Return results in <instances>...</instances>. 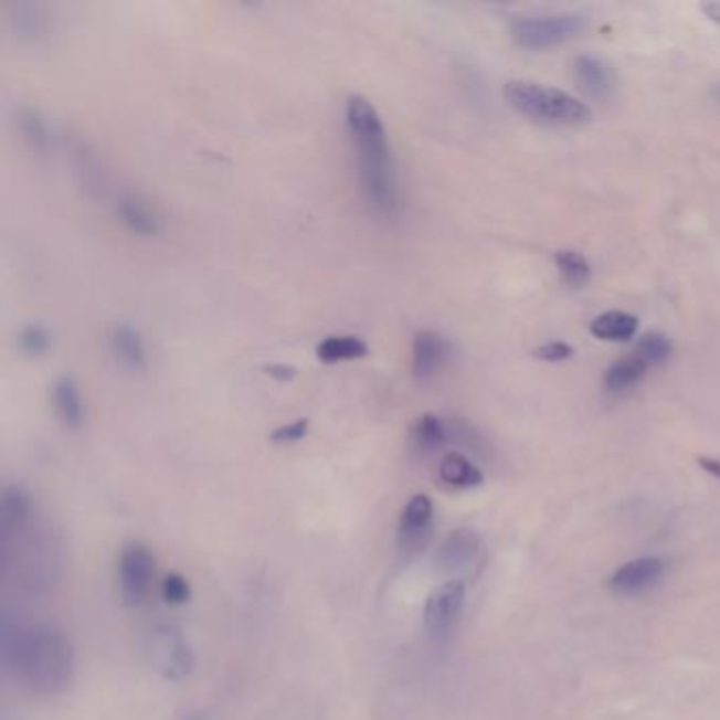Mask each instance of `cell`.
Instances as JSON below:
<instances>
[{"label":"cell","mask_w":720,"mask_h":720,"mask_svg":"<svg viewBox=\"0 0 720 720\" xmlns=\"http://www.w3.org/2000/svg\"><path fill=\"white\" fill-rule=\"evenodd\" d=\"M670 353H673V342L661 332H648L638 340V345L634 349V356L638 360L645 361L648 368L664 363L670 358Z\"/></svg>","instance_id":"27"},{"label":"cell","mask_w":720,"mask_h":720,"mask_svg":"<svg viewBox=\"0 0 720 720\" xmlns=\"http://www.w3.org/2000/svg\"><path fill=\"white\" fill-rule=\"evenodd\" d=\"M712 96H714V99H717V102H720V83H717V85L712 87Z\"/></svg>","instance_id":"34"},{"label":"cell","mask_w":720,"mask_h":720,"mask_svg":"<svg viewBox=\"0 0 720 720\" xmlns=\"http://www.w3.org/2000/svg\"><path fill=\"white\" fill-rule=\"evenodd\" d=\"M437 474H440V480L444 481L446 486L458 488V490L476 488L484 481L480 469L460 453H448L444 456L440 460Z\"/></svg>","instance_id":"19"},{"label":"cell","mask_w":720,"mask_h":720,"mask_svg":"<svg viewBox=\"0 0 720 720\" xmlns=\"http://www.w3.org/2000/svg\"><path fill=\"white\" fill-rule=\"evenodd\" d=\"M448 361V345L442 335L433 330H419L412 337L410 349V370L421 383L432 381Z\"/></svg>","instance_id":"12"},{"label":"cell","mask_w":720,"mask_h":720,"mask_svg":"<svg viewBox=\"0 0 720 720\" xmlns=\"http://www.w3.org/2000/svg\"><path fill=\"white\" fill-rule=\"evenodd\" d=\"M120 224L140 237H157L161 233V218L138 194H123L117 201Z\"/></svg>","instance_id":"17"},{"label":"cell","mask_w":720,"mask_h":720,"mask_svg":"<svg viewBox=\"0 0 720 720\" xmlns=\"http://www.w3.org/2000/svg\"><path fill=\"white\" fill-rule=\"evenodd\" d=\"M152 670L169 682H180L194 670V653L184 634L173 625H157L146 640Z\"/></svg>","instance_id":"6"},{"label":"cell","mask_w":720,"mask_h":720,"mask_svg":"<svg viewBox=\"0 0 720 720\" xmlns=\"http://www.w3.org/2000/svg\"><path fill=\"white\" fill-rule=\"evenodd\" d=\"M648 366L645 361L638 360L634 353L629 358H624V360L615 361L606 374H604V384L611 389V391H625L634 384L640 383L647 374Z\"/></svg>","instance_id":"22"},{"label":"cell","mask_w":720,"mask_h":720,"mask_svg":"<svg viewBox=\"0 0 720 720\" xmlns=\"http://www.w3.org/2000/svg\"><path fill=\"white\" fill-rule=\"evenodd\" d=\"M465 606V583L444 581L427 596L423 608L425 629L433 640H444L453 634Z\"/></svg>","instance_id":"9"},{"label":"cell","mask_w":720,"mask_h":720,"mask_svg":"<svg viewBox=\"0 0 720 720\" xmlns=\"http://www.w3.org/2000/svg\"><path fill=\"white\" fill-rule=\"evenodd\" d=\"M573 353H575V349H573L571 345L560 342V340H553V342H546V345L537 347V349L532 351V358H534V360L555 363V361H564L569 360V358H573Z\"/></svg>","instance_id":"30"},{"label":"cell","mask_w":720,"mask_h":720,"mask_svg":"<svg viewBox=\"0 0 720 720\" xmlns=\"http://www.w3.org/2000/svg\"><path fill=\"white\" fill-rule=\"evenodd\" d=\"M504 97L516 113L537 123L575 127L592 119L590 106L579 97L539 83L511 81L505 85Z\"/></svg>","instance_id":"4"},{"label":"cell","mask_w":720,"mask_h":720,"mask_svg":"<svg viewBox=\"0 0 720 720\" xmlns=\"http://www.w3.org/2000/svg\"><path fill=\"white\" fill-rule=\"evenodd\" d=\"M486 564V548L480 534L472 529L451 530L433 553V567L446 581H474Z\"/></svg>","instance_id":"5"},{"label":"cell","mask_w":720,"mask_h":720,"mask_svg":"<svg viewBox=\"0 0 720 720\" xmlns=\"http://www.w3.org/2000/svg\"><path fill=\"white\" fill-rule=\"evenodd\" d=\"M4 576L25 596H47L64 571V546L60 532L49 525H36L2 539Z\"/></svg>","instance_id":"3"},{"label":"cell","mask_w":720,"mask_h":720,"mask_svg":"<svg viewBox=\"0 0 720 720\" xmlns=\"http://www.w3.org/2000/svg\"><path fill=\"white\" fill-rule=\"evenodd\" d=\"M575 78L587 96L606 99L615 89V73L606 60L599 55H579L575 60Z\"/></svg>","instance_id":"16"},{"label":"cell","mask_w":720,"mask_h":720,"mask_svg":"<svg viewBox=\"0 0 720 720\" xmlns=\"http://www.w3.org/2000/svg\"><path fill=\"white\" fill-rule=\"evenodd\" d=\"M20 36H39L47 30V13L43 4L22 2L15 7V13L11 18Z\"/></svg>","instance_id":"26"},{"label":"cell","mask_w":720,"mask_h":720,"mask_svg":"<svg viewBox=\"0 0 720 720\" xmlns=\"http://www.w3.org/2000/svg\"><path fill=\"white\" fill-rule=\"evenodd\" d=\"M263 370H265L266 377H271L273 381H279V383H288V381H292L298 374V368L292 366V363H286V361L266 363Z\"/></svg>","instance_id":"31"},{"label":"cell","mask_w":720,"mask_h":720,"mask_svg":"<svg viewBox=\"0 0 720 720\" xmlns=\"http://www.w3.org/2000/svg\"><path fill=\"white\" fill-rule=\"evenodd\" d=\"M51 404L57 421L76 432L85 425L87 412H85V402L81 395V387L76 383L73 374H60L53 384H51Z\"/></svg>","instance_id":"14"},{"label":"cell","mask_w":720,"mask_h":720,"mask_svg":"<svg viewBox=\"0 0 720 720\" xmlns=\"http://www.w3.org/2000/svg\"><path fill=\"white\" fill-rule=\"evenodd\" d=\"M34 504L32 497L25 493L22 486L11 484L4 486L0 497V529L2 539H9L18 532L28 529L34 522Z\"/></svg>","instance_id":"15"},{"label":"cell","mask_w":720,"mask_h":720,"mask_svg":"<svg viewBox=\"0 0 720 720\" xmlns=\"http://www.w3.org/2000/svg\"><path fill=\"white\" fill-rule=\"evenodd\" d=\"M553 261H555L560 277L567 286H571V288L587 286V282L592 277V266L585 256H581L573 250H562V252H555Z\"/></svg>","instance_id":"23"},{"label":"cell","mask_w":720,"mask_h":720,"mask_svg":"<svg viewBox=\"0 0 720 720\" xmlns=\"http://www.w3.org/2000/svg\"><path fill=\"white\" fill-rule=\"evenodd\" d=\"M155 579V555L150 550L131 541L123 546L119 555V594L120 601L129 608L145 604L150 585Z\"/></svg>","instance_id":"8"},{"label":"cell","mask_w":720,"mask_h":720,"mask_svg":"<svg viewBox=\"0 0 720 720\" xmlns=\"http://www.w3.org/2000/svg\"><path fill=\"white\" fill-rule=\"evenodd\" d=\"M309 430H311V419L300 416V419H294L289 423L279 425L275 432L268 435V440L277 446H292V444H298L300 440H305L309 435Z\"/></svg>","instance_id":"28"},{"label":"cell","mask_w":720,"mask_h":720,"mask_svg":"<svg viewBox=\"0 0 720 720\" xmlns=\"http://www.w3.org/2000/svg\"><path fill=\"white\" fill-rule=\"evenodd\" d=\"M18 349L25 358H45L53 349V335L43 324H25L18 332Z\"/></svg>","instance_id":"25"},{"label":"cell","mask_w":720,"mask_h":720,"mask_svg":"<svg viewBox=\"0 0 720 720\" xmlns=\"http://www.w3.org/2000/svg\"><path fill=\"white\" fill-rule=\"evenodd\" d=\"M585 28L587 20L583 15L562 13L548 18H522L513 22L511 32L520 47L548 49L573 41Z\"/></svg>","instance_id":"7"},{"label":"cell","mask_w":720,"mask_h":720,"mask_svg":"<svg viewBox=\"0 0 720 720\" xmlns=\"http://www.w3.org/2000/svg\"><path fill=\"white\" fill-rule=\"evenodd\" d=\"M590 332L606 342H625L638 332V319L625 311H606L590 324Z\"/></svg>","instance_id":"20"},{"label":"cell","mask_w":720,"mask_h":720,"mask_svg":"<svg viewBox=\"0 0 720 720\" xmlns=\"http://www.w3.org/2000/svg\"><path fill=\"white\" fill-rule=\"evenodd\" d=\"M664 571H666V562L655 555L629 560L611 575L608 587L617 596H638L650 590L661 579Z\"/></svg>","instance_id":"11"},{"label":"cell","mask_w":720,"mask_h":720,"mask_svg":"<svg viewBox=\"0 0 720 720\" xmlns=\"http://www.w3.org/2000/svg\"><path fill=\"white\" fill-rule=\"evenodd\" d=\"M15 119H18V129L24 136L28 145L36 148V150H47L49 142H51L47 120L43 119V115L36 108L20 106Z\"/></svg>","instance_id":"24"},{"label":"cell","mask_w":720,"mask_h":720,"mask_svg":"<svg viewBox=\"0 0 720 720\" xmlns=\"http://www.w3.org/2000/svg\"><path fill=\"white\" fill-rule=\"evenodd\" d=\"M699 465H701V469H703V472H708L710 476L720 478L719 458H712V456H701V458H699Z\"/></svg>","instance_id":"32"},{"label":"cell","mask_w":720,"mask_h":720,"mask_svg":"<svg viewBox=\"0 0 720 720\" xmlns=\"http://www.w3.org/2000/svg\"><path fill=\"white\" fill-rule=\"evenodd\" d=\"M368 342L356 335H332L326 337L315 347V356L321 363H342L368 358Z\"/></svg>","instance_id":"18"},{"label":"cell","mask_w":720,"mask_h":720,"mask_svg":"<svg viewBox=\"0 0 720 720\" xmlns=\"http://www.w3.org/2000/svg\"><path fill=\"white\" fill-rule=\"evenodd\" d=\"M0 655L7 676L34 696H60L73 682V643L55 624H13L4 617Z\"/></svg>","instance_id":"1"},{"label":"cell","mask_w":720,"mask_h":720,"mask_svg":"<svg viewBox=\"0 0 720 720\" xmlns=\"http://www.w3.org/2000/svg\"><path fill=\"white\" fill-rule=\"evenodd\" d=\"M108 349L120 368L129 372H146L150 366V353H148L145 335L140 332V328L127 321H120L110 328Z\"/></svg>","instance_id":"13"},{"label":"cell","mask_w":720,"mask_h":720,"mask_svg":"<svg viewBox=\"0 0 720 720\" xmlns=\"http://www.w3.org/2000/svg\"><path fill=\"white\" fill-rule=\"evenodd\" d=\"M182 720H208V719H205L203 714H189L187 719H182Z\"/></svg>","instance_id":"35"},{"label":"cell","mask_w":720,"mask_h":720,"mask_svg":"<svg viewBox=\"0 0 720 720\" xmlns=\"http://www.w3.org/2000/svg\"><path fill=\"white\" fill-rule=\"evenodd\" d=\"M161 594H163V601L171 604V606L187 604L192 596L191 583H189V579H184L178 573H171L161 583Z\"/></svg>","instance_id":"29"},{"label":"cell","mask_w":720,"mask_h":720,"mask_svg":"<svg viewBox=\"0 0 720 720\" xmlns=\"http://www.w3.org/2000/svg\"><path fill=\"white\" fill-rule=\"evenodd\" d=\"M703 11H706V15L712 20V22H717V24H720V2H712V4H706L703 7Z\"/></svg>","instance_id":"33"},{"label":"cell","mask_w":720,"mask_h":720,"mask_svg":"<svg viewBox=\"0 0 720 720\" xmlns=\"http://www.w3.org/2000/svg\"><path fill=\"white\" fill-rule=\"evenodd\" d=\"M446 425L440 416L435 414H423L414 421L412 430H410V442L414 446L416 453L421 455H433L437 453L444 444H446Z\"/></svg>","instance_id":"21"},{"label":"cell","mask_w":720,"mask_h":720,"mask_svg":"<svg viewBox=\"0 0 720 720\" xmlns=\"http://www.w3.org/2000/svg\"><path fill=\"white\" fill-rule=\"evenodd\" d=\"M433 513L435 507L427 495L419 493L410 497L398 525V546L402 552L421 550L427 543L433 529Z\"/></svg>","instance_id":"10"},{"label":"cell","mask_w":720,"mask_h":720,"mask_svg":"<svg viewBox=\"0 0 720 720\" xmlns=\"http://www.w3.org/2000/svg\"><path fill=\"white\" fill-rule=\"evenodd\" d=\"M345 123L358 157L360 189L374 214L391 218L400 208V191L389 136L379 108L361 94L345 99Z\"/></svg>","instance_id":"2"}]
</instances>
